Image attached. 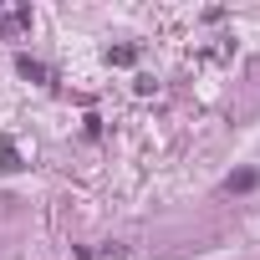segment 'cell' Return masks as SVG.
<instances>
[{
    "label": "cell",
    "mask_w": 260,
    "mask_h": 260,
    "mask_svg": "<svg viewBox=\"0 0 260 260\" xmlns=\"http://www.w3.org/2000/svg\"><path fill=\"white\" fill-rule=\"evenodd\" d=\"M21 31H31V11H26V6L0 11V36H21Z\"/></svg>",
    "instance_id": "6da1fadb"
},
{
    "label": "cell",
    "mask_w": 260,
    "mask_h": 260,
    "mask_svg": "<svg viewBox=\"0 0 260 260\" xmlns=\"http://www.w3.org/2000/svg\"><path fill=\"white\" fill-rule=\"evenodd\" d=\"M21 77H36V82H46V77H51V72H46V67H41V61H31V56H21Z\"/></svg>",
    "instance_id": "7a4b0ae2"
},
{
    "label": "cell",
    "mask_w": 260,
    "mask_h": 260,
    "mask_svg": "<svg viewBox=\"0 0 260 260\" xmlns=\"http://www.w3.org/2000/svg\"><path fill=\"white\" fill-rule=\"evenodd\" d=\"M0 164H6V169H21V164H16V148H11V138H0Z\"/></svg>",
    "instance_id": "3957f363"
}]
</instances>
